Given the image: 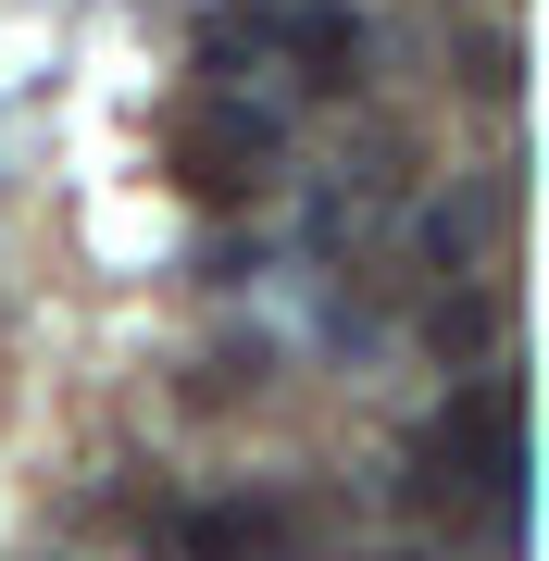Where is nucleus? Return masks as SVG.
I'll return each mask as SVG.
<instances>
[{"instance_id":"nucleus-2","label":"nucleus","mask_w":549,"mask_h":561,"mask_svg":"<svg viewBox=\"0 0 549 561\" xmlns=\"http://www.w3.org/2000/svg\"><path fill=\"white\" fill-rule=\"evenodd\" d=\"M287 50L312 62V88H350V62H363V25H350L338 0H312V13H287Z\"/></svg>"},{"instance_id":"nucleus-1","label":"nucleus","mask_w":549,"mask_h":561,"mask_svg":"<svg viewBox=\"0 0 549 561\" xmlns=\"http://www.w3.org/2000/svg\"><path fill=\"white\" fill-rule=\"evenodd\" d=\"M263 162H275V125L250 113V101H201L175 125V175L201 187V201H238V187H263Z\"/></svg>"},{"instance_id":"nucleus-3","label":"nucleus","mask_w":549,"mask_h":561,"mask_svg":"<svg viewBox=\"0 0 549 561\" xmlns=\"http://www.w3.org/2000/svg\"><path fill=\"white\" fill-rule=\"evenodd\" d=\"M250 549H263L250 512H187V524H175V561H250Z\"/></svg>"}]
</instances>
